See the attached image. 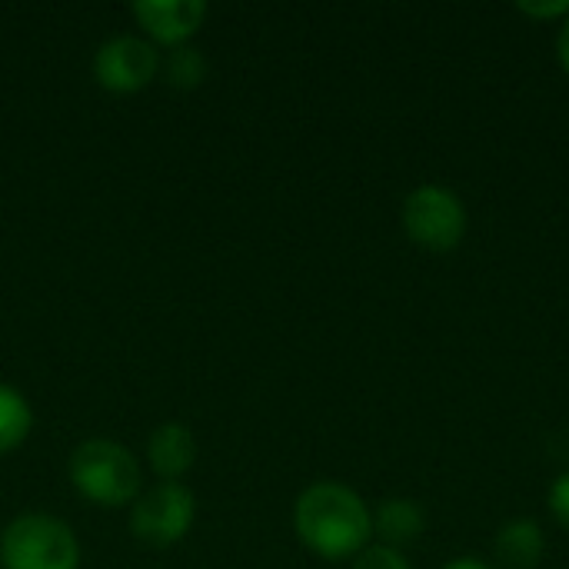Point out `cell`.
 <instances>
[{
	"label": "cell",
	"instance_id": "cell-1",
	"mask_svg": "<svg viewBox=\"0 0 569 569\" xmlns=\"http://www.w3.org/2000/svg\"><path fill=\"white\" fill-rule=\"evenodd\" d=\"M293 530L307 550L323 560H347L367 550L373 537V513L343 483H313L293 507Z\"/></svg>",
	"mask_w": 569,
	"mask_h": 569
},
{
	"label": "cell",
	"instance_id": "cell-2",
	"mask_svg": "<svg viewBox=\"0 0 569 569\" xmlns=\"http://www.w3.org/2000/svg\"><path fill=\"white\" fill-rule=\"evenodd\" d=\"M70 483L100 507H127L140 497V463L117 440H87L70 453Z\"/></svg>",
	"mask_w": 569,
	"mask_h": 569
},
{
	"label": "cell",
	"instance_id": "cell-3",
	"mask_svg": "<svg viewBox=\"0 0 569 569\" xmlns=\"http://www.w3.org/2000/svg\"><path fill=\"white\" fill-rule=\"evenodd\" d=\"M3 569H80V543L73 530L47 513H23L0 533Z\"/></svg>",
	"mask_w": 569,
	"mask_h": 569
},
{
	"label": "cell",
	"instance_id": "cell-4",
	"mask_svg": "<svg viewBox=\"0 0 569 569\" xmlns=\"http://www.w3.org/2000/svg\"><path fill=\"white\" fill-rule=\"evenodd\" d=\"M403 230L417 247L447 253L467 233V210L447 187L423 183L403 200Z\"/></svg>",
	"mask_w": 569,
	"mask_h": 569
},
{
	"label": "cell",
	"instance_id": "cell-5",
	"mask_svg": "<svg viewBox=\"0 0 569 569\" xmlns=\"http://www.w3.org/2000/svg\"><path fill=\"white\" fill-rule=\"evenodd\" d=\"M197 517V500L183 483H153L147 493H140L133 500L130 510V533L147 543V547H173L180 543Z\"/></svg>",
	"mask_w": 569,
	"mask_h": 569
},
{
	"label": "cell",
	"instance_id": "cell-6",
	"mask_svg": "<svg viewBox=\"0 0 569 569\" xmlns=\"http://www.w3.org/2000/svg\"><path fill=\"white\" fill-rule=\"evenodd\" d=\"M160 70V53L150 40L120 33L97 47L93 53V77L103 90L113 93H137L143 90Z\"/></svg>",
	"mask_w": 569,
	"mask_h": 569
},
{
	"label": "cell",
	"instance_id": "cell-7",
	"mask_svg": "<svg viewBox=\"0 0 569 569\" xmlns=\"http://www.w3.org/2000/svg\"><path fill=\"white\" fill-rule=\"evenodd\" d=\"M130 13L143 27L150 43L157 40L167 47H180L207 20V3L203 0H137L130 3Z\"/></svg>",
	"mask_w": 569,
	"mask_h": 569
},
{
	"label": "cell",
	"instance_id": "cell-8",
	"mask_svg": "<svg viewBox=\"0 0 569 569\" xmlns=\"http://www.w3.org/2000/svg\"><path fill=\"white\" fill-rule=\"evenodd\" d=\"M197 460V440H193V430L187 423H160L150 440H147V463L150 470L167 480V483H177Z\"/></svg>",
	"mask_w": 569,
	"mask_h": 569
},
{
	"label": "cell",
	"instance_id": "cell-9",
	"mask_svg": "<svg viewBox=\"0 0 569 569\" xmlns=\"http://www.w3.org/2000/svg\"><path fill=\"white\" fill-rule=\"evenodd\" d=\"M427 530V517L420 510V503L413 500H383L380 510L373 513V533H380L383 547L400 550L410 547L423 537Z\"/></svg>",
	"mask_w": 569,
	"mask_h": 569
},
{
	"label": "cell",
	"instance_id": "cell-10",
	"mask_svg": "<svg viewBox=\"0 0 569 569\" xmlns=\"http://www.w3.org/2000/svg\"><path fill=\"white\" fill-rule=\"evenodd\" d=\"M543 530L533 520H510L493 543L503 569H533L543 560Z\"/></svg>",
	"mask_w": 569,
	"mask_h": 569
},
{
	"label": "cell",
	"instance_id": "cell-11",
	"mask_svg": "<svg viewBox=\"0 0 569 569\" xmlns=\"http://www.w3.org/2000/svg\"><path fill=\"white\" fill-rule=\"evenodd\" d=\"M30 427H33V410L27 397L17 387L0 383V457L17 450L30 437Z\"/></svg>",
	"mask_w": 569,
	"mask_h": 569
},
{
	"label": "cell",
	"instance_id": "cell-12",
	"mask_svg": "<svg viewBox=\"0 0 569 569\" xmlns=\"http://www.w3.org/2000/svg\"><path fill=\"white\" fill-rule=\"evenodd\" d=\"M163 73H167V83L170 87L190 90V87H197L207 77V60H203V53L197 47L180 43V47L170 50V57L163 63Z\"/></svg>",
	"mask_w": 569,
	"mask_h": 569
},
{
	"label": "cell",
	"instance_id": "cell-13",
	"mask_svg": "<svg viewBox=\"0 0 569 569\" xmlns=\"http://www.w3.org/2000/svg\"><path fill=\"white\" fill-rule=\"evenodd\" d=\"M353 569H410V563L403 560L400 550H390V547H367L357 553L353 560Z\"/></svg>",
	"mask_w": 569,
	"mask_h": 569
},
{
	"label": "cell",
	"instance_id": "cell-14",
	"mask_svg": "<svg viewBox=\"0 0 569 569\" xmlns=\"http://www.w3.org/2000/svg\"><path fill=\"white\" fill-rule=\"evenodd\" d=\"M550 510L560 520V527L569 530V473L557 477V483L550 487Z\"/></svg>",
	"mask_w": 569,
	"mask_h": 569
},
{
	"label": "cell",
	"instance_id": "cell-15",
	"mask_svg": "<svg viewBox=\"0 0 569 569\" xmlns=\"http://www.w3.org/2000/svg\"><path fill=\"white\" fill-rule=\"evenodd\" d=\"M520 13L540 17V20H553V17H569V0H557V3H533V0H520L517 3Z\"/></svg>",
	"mask_w": 569,
	"mask_h": 569
},
{
	"label": "cell",
	"instance_id": "cell-16",
	"mask_svg": "<svg viewBox=\"0 0 569 569\" xmlns=\"http://www.w3.org/2000/svg\"><path fill=\"white\" fill-rule=\"evenodd\" d=\"M557 53H560V63L569 73V17L563 20V30H560V40H557Z\"/></svg>",
	"mask_w": 569,
	"mask_h": 569
},
{
	"label": "cell",
	"instance_id": "cell-17",
	"mask_svg": "<svg viewBox=\"0 0 569 569\" xmlns=\"http://www.w3.org/2000/svg\"><path fill=\"white\" fill-rule=\"evenodd\" d=\"M443 569H490L487 563H480V560H473V557H457V560H450Z\"/></svg>",
	"mask_w": 569,
	"mask_h": 569
}]
</instances>
